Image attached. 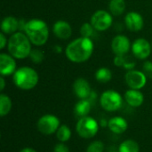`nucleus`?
I'll return each instance as SVG.
<instances>
[{"mask_svg": "<svg viewBox=\"0 0 152 152\" xmlns=\"http://www.w3.org/2000/svg\"><path fill=\"white\" fill-rule=\"evenodd\" d=\"M94 52V43L91 38L79 37L73 40L66 47V56L72 62L81 63L87 61Z\"/></svg>", "mask_w": 152, "mask_h": 152, "instance_id": "1", "label": "nucleus"}, {"mask_svg": "<svg viewBox=\"0 0 152 152\" xmlns=\"http://www.w3.org/2000/svg\"><path fill=\"white\" fill-rule=\"evenodd\" d=\"M25 32L30 42L37 45L40 46L45 45L49 37V30L46 23L39 19H32L26 23Z\"/></svg>", "mask_w": 152, "mask_h": 152, "instance_id": "2", "label": "nucleus"}, {"mask_svg": "<svg viewBox=\"0 0 152 152\" xmlns=\"http://www.w3.org/2000/svg\"><path fill=\"white\" fill-rule=\"evenodd\" d=\"M8 50L16 59H25L31 52V42L27 35L17 32L12 34L8 40Z\"/></svg>", "mask_w": 152, "mask_h": 152, "instance_id": "3", "label": "nucleus"}, {"mask_svg": "<svg viewBox=\"0 0 152 152\" xmlns=\"http://www.w3.org/2000/svg\"><path fill=\"white\" fill-rule=\"evenodd\" d=\"M14 85L21 90H31L38 83L37 72L30 67H21L13 74Z\"/></svg>", "mask_w": 152, "mask_h": 152, "instance_id": "4", "label": "nucleus"}, {"mask_svg": "<svg viewBox=\"0 0 152 152\" xmlns=\"http://www.w3.org/2000/svg\"><path fill=\"white\" fill-rule=\"evenodd\" d=\"M76 131L81 138L91 139L97 134L99 131V124L92 117H83L78 119L76 125Z\"/></svg>", "mask_w": 152, "mask_h": 152, "instance_id": "5", "label": "nucleus"}, {"mask_svg": "<svg viewBox=\"0 0 152 152\" xmlns=\"http://www.w3.org/2000/svg\"><path fill=\"white\" fill-rule=\"evenodd\" d=\"M100 103L103 110L109 112H113L118 110L122 107L123 99L118 92L108 90L101 95Z\"/></svg>", "mask_w": 152, "mask_h": 152, "instance_id": "6", "label": "nucleus"}, {"mask_svg": "<svg viewBox=\"0 0 152 152\" xmlns=\"http://www.w3.org/2000/svg\"><path fill=\"white\" fill-rule=\"evenodd\" d=\"M60 126H61L59 118L56 116L51 114L41 117L37 122L38 131L45 135H50L56 133Z\"/></svg>", "mask_w": 152, "mask_h": 152, "instance_id": "7", "label": "nucleus"}, {"mask_svg": "<svg viewBox=\"0 0 152 152\" xmlns=\"http://www.w3.org/2000/svg\"><path fill=\"white\" fill-rule=\"evenodd\" d=\"M91 24L94 26L95 30L104 31L111 26L112 16L104 10H99L91 17Z\"/></svg>", "mask_w": 152, "mask_h": 152, "instance_id": "8", "label": "nucleus"}, {"mask_svg": "<svg viewBox=\"0 0 152 152\" xmlns=\"http://www.w3.org/2000/svg\"><path fill=\"white\" fill-rule=\"evenodd\" d=\"M126 83L131 89L140 90L145 86L147 83V77L145 74L139 70H128L125 76Z\"/></svg>", "mask_w": 152, "mask_h": 152, "instance_id": "9", "label": "nucleus"}, {"mask_svg": "<svg viewBox=\"0 0 152 152\" xmlns=\"http://www.w3.org/2000/svg\"><path fill=\"white\" fill-rule=\"evenodd\" d=\"M132 51L136 58L140 60H144L150 56L151 53V46L146 39L138 38L133 43Z\"/></svg>", "mask_w": 152, "mask_h": 152, "instance_id": "10", "label": "nucleus"}, {"mask_svg": "<svg viewBox=\"0 0 152 152\" xmlns=\"http://www.w3.org/2000/svg\"><path fill=\"white\" fill-rule=\"evenodd\" d=\"M130 40L123 35H118L112 39L111 49L116 55L125 56L129 51Z\"/></svg>", "mask_w": 152, "mask_h": 152, "instance_id": "11", "label": "nucleus"}, {"mask_svg": "<svg viewBox=\"0 0 152 152\" xmlns=\"http://www.w3.org/2000/svg\"><path fill=\"white\" fill-rule=\"evenodd\" d=\"M16 71V62L13 56L7 53L0 54V73L2 76H9Z\"/></svg>", "mask_w": 152, "mask_h": 152, "instance_id": "12", "label": "nucleus"}, {"mask_svg": "<svg viewBox=\"0 0 152 152\" xmlns=\"http://www.w3.org/2000/svg\"><path fill=\"white\" fill-rule=\"evenodd\" d=\"M125 22L127 28L131 31L137 32L143 28V18L142 16L136 12H130L126 15Z\"/></svg>", "mask_w": 152, "mask_h": 152, "instance_id": "13", "label": "nucleus"}, {"mask_svg": "<svg viewBox=\"0 0 152 152\" xmlns=\"http://www.w3.org/2000/svg\"><path fill=\"white\" fill-rule=\"evenodd\" d=\"M73 90L77 98L80 100L87 99L91 94V86L85 78H77L73 84Z\"/></svg>", "mask_w": 152, "mask_h": 152, "instance_id": "14", "label": "nucleus"}, {"mask_svg": "<svg viewBox=\"0 0 152 152\" xmlns=\"http://www.w3.org/2000/svg\"><path fill=\"white\" fill-rule=\"evenodd\" d=\"M53 31L54 35L61 39H68L70 37L72 29L71 26L64 20H58L54 23Z\"/></svg>", "mask_w": 152, "mask_h": 152, "instance_id": "15", "label": "nucleus"}, {"mask_svg": "<svg viewBox=\"0 0 152 152\" xmlns=\"http://www.w3.org/2000/svg\"><path fill=\"white\" fill-rule=\"evenodd\" d=\"M125 100L128 105L134 108L140 107L144 101V96L142 93H141L139 90L135 89H130L126 92L125 94Z\"/></svg>", "mask_w": 152, "mask_h": 152, "instance_id": "16", "label": "nucleus"}, {"mask_svg": "<svg viewBox=\"0 0 152 152\" xmlns=\"http://www.w3.org/2000/svg\"><path fill=\"white\" fill-rule=\"evenodd\" d=\"M108 127L112 133L116 134H121L126 131L128 124L125 118L121 117H114L109 120Z\"/></svg>", "mask_w": 152, "mask_h": 152, "instance_id": "17", "label": "nucleus"}, {"mask_svg": "<svg viewBox=\"0 0 152 152\" xmlns=\"http://www.w3.org/2000/svg\"><path fill=\"white\" fill-rule=\"evenodd\" d=\"M20 22L17 20L16 18L12 16L5 17L1 24V29L3 33L5 34H14V32L19 29Z\"/></svg>", "mask_w": 152, "mask_h": 152, "instance_id": "18", "label": "nucleus"}, {"mask_svg": "<svg viewBox=\"0 0 152 152\" xmlns=\"http://www.w3.org/2000/svg\"><path fill=\"white\" fill-rule=\"evenodd\" d=\"M91 109H92L91 102L87 99H83L77 102V104L75 105L74 112H75V115L80 118L88 116Z\"/></svg>", "mask_w": 152, "mask_h": 152, "instance_id": "19", "label": "nucleus"}, {"mask_svg": "<svg viewBox=\"0 0 152 152\" xmlns=\"http://www.w3.org/2000/svg\"><path fill=\"white\" fill-rule=\"evenodd\" d=\"M110 10L114 16L121 15L126 10V3L124 0H110Z\"/></svg>", "mask_w": 152, "mask_h": 152, "instance_id": "20", "label": "nucleus"}, {"mask_svg": "<svg viewBox=\"0 0 152 152\" xmlns=\"http://www.w3.org/2000/svg\"><path fill=\"white\" fill-rule=\"evenodd\" d=\"M139 144L134 140H126L118 147V152H139Z\"/></svg>", "mask_w": 152, "mask_h": 152, "instance_id": "21", "label": "nucleus"}, {"mask_svg": "<svg viewBox=\"0 0 152 152\" xmlns=\"http://www.w3.org/2000/svg\"><path fill=\"white\" fill-rule=\"evenodd\" d=\"M12 109V101L9 96L2 94L0 95V116H6Z\"/></svg>", "mask_w": 152, "mask_h": 152, "instance_id": "22", "label": "nucleus"}, {"mask_svg": "<svg viewBox=\"0 0 152 152\" xmlns=\"http://www.w3.org/2000/svg\"><path fill=\"white\" fill-rule=\"evenodd\" d=\"M95 78L100 83H108L112 78V73L107 68H101L96 71Z\"/></svg>", "mask_w": 152, "mask_h": 152, "instance_id": "23", "label": "nucleus"}, {"mask_svg": "<svg viewBox=\"0 0 152 152\" xmlns=\"http://www.w3.org/2000/svg\"><path fill=\"white\" fill-rule=\"evenodd\" d=\"M56 137L61 142H68L71 137V131L69 127L66 125L61 126L56 132Z\"/></svg>", "mask_w": 152, "mask_h": 152, "instance_id": "24", "label": "nucleus"}, {"mask_svg": "<svg viewBox=\"0 0 152 152\" xmlns=\"http://www.w3.org/2000/svg\"><path fill=\"white\" fill-rule=\"evenodd\" d=\"M94 29L95 28H94V26L91 23H85L81 27L80 33H81L83 37L90 38L94 34Z\"/></svg>", "mask_w": 152, "mask_h": 152, "instance_id": "25", "label": "nucleus"}, {"mask_svg": "<svg viewBox=\"0 0 152 152\" xmlns=\"http://www.w3.org/2000/svg\"><path fill=\"white\" fill-rule=\"evenodd\" d=\"M104 144L101 141H94L89 144L86 149V152H103Z\"/></svg>", "mask_w": 152, "mask_h": 152, "instance_id": "26", "label": "nucleus"}, {"mask_svg": "<svg viewBox=\"0 0 152 152\" xmlns=\"http://www.w3.org/2000/svg\"><path fill=\"white\" fill-rule=\"evenodd\" d=\"M30 59L35 63H40L44 59V53L41 52L39 49H35L30 52Z\"/></svg>", "mask_w": 152, "mask_h": 152, "instance_id": "27", "label": "nucleus"}, {"mask_svg": "<svg viewBox=\"0 0 152 152\" xmlns=\"http://www.w3.org/2000/svg\"><path fill=\"white\" fill-rule=\"evenodd\" d=\"M142 70L147 78H152V61H146L143 64Z\"/></svg>", "mask_w": 152, "mask_h": 152, "instance_id": "28", "label": "nucleus"}, {"mask_svg": "<svg viewBox=\"0 0 152 152\" xmlns=\"http://www.w3.org/2000/svg\"><path fill=\"white\" fill-rule=\"evenodd\" d=\"M53 152H70L69 149L68 148V146H66L63 142L56 144L54 149H53Z\"/></svg>", "mask_w": 152, "mask_h": 152, "instance_id": "29", "label": "nucleus"}, {"mask_svg": "<svg viewBox=\"0 0 152 152\" xmlns=\"http://www.w3.org/2000/svg\"><path fill=\"white\" fill-rule=\"evenodd\" d=\"M125 62V56H120V55H117L116 58L114 59V63L116 66L118 67H121L124 65Z\"/></svg>", "mask_w": 152, "mask_h": 152, "instance_id": "30", "label": "nucleus"}, {"mask_svg": "<svg viewBox=\"0 0 152 152\" xmlns=\"http://www.w3.org/2000/svg\"><path fill=\"white\" fill-rule=\"evenodd\" d=\"M135 66V63L134 62V61H126V59L125 58V62H124V65H123V67L125 68V69H128V70H131V69H134V67Z\"/></svg>", "mask_w": 152, "mask_h": 152, "instance_id": "31", "label": "nucleus"}, {"mask_svg": "<svg viewBox=\"0 0 152 152\" xmlns=\"http://www.w3.org/2000/svg\"><path fill=\"white\" fill-rule=\"evenodd\" d=\"M96 99H97V94L95 92L92 91L91 94H90V95H89V97L87 98V100L91 102L92 105H94L95 103V102H96Z\"/></svg>", "mask_w": 152, "mask_h": 152, "instance_id": "32", "label": "nucleus"}, {"mask_svg": "<svg viewBox=\"0 0 152 152\" xmlns=\"http://www.w3.org/2000/svg\"><path fill=\"white\" fill-rule=\"evenodd\" d=\"M6 44H7L6 38H5V37L4 35V33H1L0 34V48L1 49H4Z\"/></svg>", "mask_w": 152, "mask_h": 152, "instance_id": "33", "label": "nucleus"}, {"mask_svg": "<svg viewBox=\"0 0 152 152\" xmlns=\"http://www.w3.org/2000/svg\"><path fill=\"white\" fill-rule=\"evenodd\" d=\"M108 125H109V121H107L105 118H102L100 120V126L102 127H106V126H108Z\"/></svg>", "mask_w": 152, "mask_h": 152, "instance_id": "34", "label": "nucleus"}, {"mask_svg": "<svg viewBox=\"0 0 152 152\" xmlns=\"http://www.w3.org/2000/svg\"><path fill=\"white\" fill-rule=\"evenodd\" d=\"M0 84H1V86H0V90H1V91H3V90L4 89V86H5L4 79V77H0Z\"/></svg>", "mask_w": 152, "mask_h": 152, "instance_id": "35", "label": "nucleus"}, {"mask_svg": "<svg viewBox=\"0 0 152 152\" xmlns=\"http://www.w3.org/2000/svg\"><path fill=\"white\" fill-rule=\"evenodd\" d=\"M20 152H37V151H36L35 150H33V149H31V148H24V149H22V150H21Z\"/></svg>", "mask_w": 152, "mask_h": 152, "instance_id": "36", "label": "nucleus"}]
</instances>
